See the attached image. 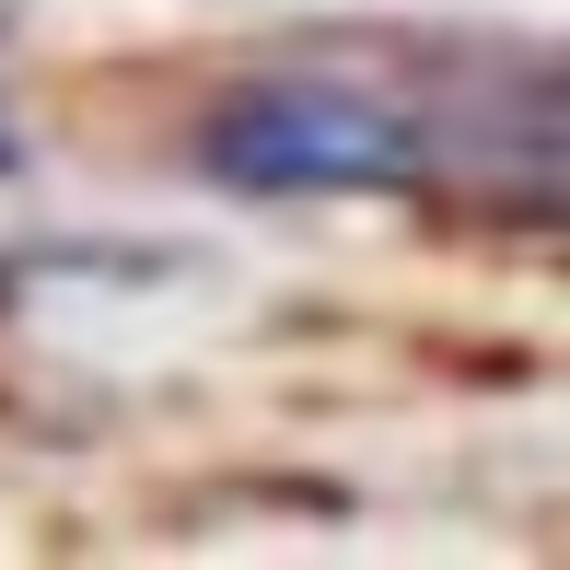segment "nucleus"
I'll use <instances>...</instances> for the list:
<instances>
[{"mask_svg": "<svg viewBox=\"0 0 570 570\" xmlns=\"http://www.w3.org/2000/svg\"><path fill=\"white\" fill-rule=\"evenodd\" d=\"M210 164L233 187H384L407 175V128L326 82H256L210 117Z\"/></svg>", "mask_w": 570, "mask_h": 570, "instance_id": "obj_1", "label": "nucleus"}]
</instances>
